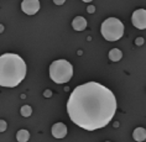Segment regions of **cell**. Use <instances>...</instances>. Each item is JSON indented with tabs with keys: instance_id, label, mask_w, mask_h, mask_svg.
Here are the masks:
<instances>
[{
	"instance_id": "obj_1",
	"label": "cell",
	"mask_w": 146,
	"mask_h": 142,
	"mask_svg": "<svg viewBox=\"0 0 146 142\" xmlns=\"http://www.w3.org/2000/svg\"><path fill=\"white\" fill-rule=\"evenodd\" d=\"M116 111V99L110 89L97 82L78 85L69 95L67 112L72 122L87 131L107 126Z\"/></svg>"
},
{
	"instance_id": "obj_2",
	"label": "cell",
	"mask_w": 146,
	"mask_h": 142,
	"mask_svg": "<svg viewBox=\"0 0 146 142\" xmlns=\"http://www.w3.org/2000/svg\"><path fill=\"white\" fill-rule=\"evenodd\" d=\"M26 63L19 54L4 53L0 56V85L14 88L24 81Z\"/></svg>"
},
{
	"instance_id": "obj_3",
	"label": "cell",
	"mask_w": 146,
	"mask_h": 142,
	"mask_svg": "<svg viewBox=\"0 0 146 142\" xmlns=\"http://www.w3.org/2000/svg\"><path fill=\"white\" fill-rule=\"evenodd\" d=\"M73 75L72 64L66 59H58L50 65V78L57 84H64L69 82Z\"/></svg>"
},
{
	"instance_id": "obj_4",
	"label": "cell",
	"mask_w": 146,
	"mask_h": 142,
	"mask_svg": "<svg viewBox=\"0 0 146 142\" xmlns=\"http://www.w3.org/2000/svg\"><path fill=\"white\" fill-rule=\"evenodd\" d=\"M102 35L108 41H118L124 35V25L116 17H109L102 24Z\"/></svg>"
},
{
	"instance_id": "obj_5",
	"label": "cell",
	"mask_w": 146,
	"mask_h": 142,
	"mask_svg": "<svg viewBox=\"0 0 146 142\" xmlns=\"http://www.w3.org/2000/svg\"><path fill=\"white\" fill-rule=\"evenodd\" d=\"M133 24L134 26L139 30H145L146 28V10L145 9H139L133 14Z\"/></svg>"
},
{
	"instance_id": "obj_6",
	"label": "cell",
	"mask_w": 146,
	"mask_h": 142,
	"mask_svg": "<svg viewBox=\"0 0 146 142\" xmlns=\"http://www.w3.org/2000/svg\"><path fill=\"white\" fill-rule=\"evenodd\" d=\"M21 9L27 15H35L40 10V1L38 0H24L21 3Z\"/></svg>"
},
{
	"instance_id": "obj_7",
	"label": "cell",
	"mask_w": 146,
	"mask_h": 142,
	"mask_svg": "<svg viewBox=\"0 0 146 142\" xmlns=\"http://www.w3.org/2000/svg\"><path fill=\"white\" fill-rule=\"evenodd\" d=\"M52 135L56 138H63L67 135V127L62 122H57L52 126Z\"/></svg>"
},
{
	"instance_id": "obj_8",
	"label": "cell",
	"mask_w": 146,
	"mask_h": 142,
	"mask_svg": "<svg viewBox=\"0 0 146 142\" xmlns=\"http://www.w3.org/2000/svg\"><path fill=\"white\" fill-rule=\"evenodd\" d=\"M72 26L76 31H83L87 27V21H86L84 17L77 16V17H74V20L72 21Z\"/></svg>"
},
{
	"instance_id": "obj_9",
	"label": "cell",
	"mask_w": 146,
	"mask_h": 142,
	"mask_svg": "<svg viewBox=\"0 0 146 142\" xmlns=\"http://www.w3.org/2000/svg\"><path fill=\"white\" fill-rule=\"evenodd\" d=\"M133 137H134V140L137 141V142L145 141V140H146V130L142 129V127H137V129L134 130Z\"/></svg>"
},
{
	"instance_id": "obj_10",
	"label": "cell",
	"mask_w": 146,
	"mask_h": 142,
	"mask_svg": "<svg viewBox=\"0 0 146 142\" xmlns=\"http://www.w3.org/2000/svg\"><path fill=\"white\" fill-rule=\"evenodd\" d=\"M121 57H123V53H121V51L118 50V48H113L110 52H109V59L113 61V62L120 61Z\"/></svg>"
},
{
	"instance_id": "obj_11",
	"label": "cell",
	"mask_w": 146,
	"mask_h": 142,
	"mask_svg": "<svg viewBox=\"0 0 146 142\" xmlns=\"http://www.w3.org/2000/svg\"><path fill=\"white\" fill-rule=\"evenodd\" d=\"M16 138L19 142H27L30 138V132L27 130H20L16 133Z\"/></svg>"
},
{
	"instance_id": "obj_12",
	"label": "cell",
	"mask_w": 146,
	"mask_h": 142,
	"mask_svg": "<svg viewBox=\"0 0 146 142\" xmlns=\"http://www.w3.org/2000/svg\"><path fill=\"white\" fill-rule=\"evenodd\" d=\"M32 114V109L29 106V105H24L23 108H21V115L24 116V118H29Z\"/></svg>"
},
{
	"instance_id": "obj_13",
	"label": "cell",
	"mask_w": 146,
	"mask_h": 142,
	"mask_svg": "<svg viewBox=\"0 0 146 142\" xmlns=\"http://www.w3.org/2000/svg\"><path fill=\"white\" fill-rule=\"evenodd\" d=\"M6 130V122L4 120H0V132H4Z\"/></svg>"
},
{
	"instance_id": "obj_14",
	"label": "cell",
	"mask_w": 146,
	"mask_h": 142,
	"mask_svg": "<svg viewBox=\"0 0 146 142\" xmlns=\"http://www.w3.org/2000/svg\"><path fill=\"white\" fill-rule=\"evenodd\" d=\"M142 42H144V40H142L141 37L136 40V45H139V46H140V45H142Z\"/></svg>"
},
{
	"instance_id": "obj_15",
	"label": "cell",
	"mask_w": 146,
	"mask_h": 142,
	"mask_svg": "<svg viewBox=\"0 0 146 142\" xmlns=\"http://www.w3.org/2000/svg\"><path fill=\"white\" fill-rule=\"evenodd\" d=\"M87 10H88V13H93L94 11V6L90 5V6H88V9H87Z\"/></svg>"
},
{
	"instance_id": "obj_16",
	"label": "cell",
	"mask_w": 146,
	"mask_h": 142,
	"mask_svg": "<svg viewBox=\"0 0 146 142\" xmlns=\"http://www.w3.org/2000/svg\"><path fill=\"white\" fill-rule=\"evenodd\" d=\"M51 94H52V93H51V90H46V92H45V96H51Z\"/></svg>"
},
{
	"instance_id": "obj_17",
	"label": "cell",
	"mask_w": 146,
	"mask_h": 142,
	"mask_svg": "<svg viewBox=\"0 0 146 142\" xmlns=\"http://www.w3.org/2000/svg\"><path fill=\"white\" fill-rule=\"evenodd\" d=\"M54 3H56V4H57V5H61V4H63V3H64V1H63V0H62V1H57V0H56V1H54Z\"/></svg>"
},
{
	"instance_id": "obj_18",
	"label": "cell",
	"mask_w": 146,
	"mask_h": 142,
	"mask_svg": "<svg viewBox=\"0 0 146 142\" xmlns=\"http://www.w3.org/2000/svg\"><path fill=\"white\" fill-rule=\"evenodd\" d=\"M3 30H4V27H3V26H0V32H1Z\"/></svg>"
},
{
	"instance_id": "obj_19",
	"label": "cell",
	"mask_w": 146,
	"mask_h": 142,
	"mask_svg": "<svg viewBox=\"0 0 146 142\" xmlns=\"http://www.w3.org/2000/svg\"><path fill=\"white\" fill-rule=\"evenodd\" d=\"M107 142H109V141H107Z\"/></svg>"
}]
</instances>
